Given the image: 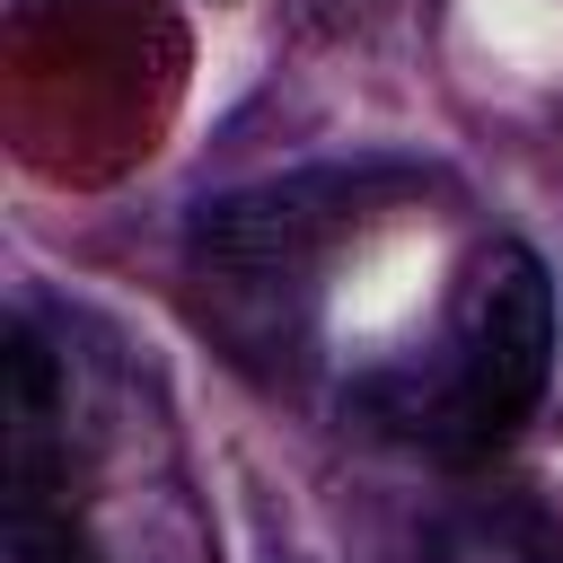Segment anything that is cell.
<instances>
[{
	"label": "cell",
	"mask_w": 563,
	"mask_h": 563,
	"mask_svg": "<svg viewBox=\"0 0 563 563\" xmlns=\"http://www.w3.org/2000/svg\"><path fill=\"white\" fill-rule=\"evenodd\" d=\"M378 176H290L264 194H229L194 229L202 317L238 343V361H299L317 290L334 255L361 238Z\"/></svg>",
	"instance_id": "2"
},
{
	"label": "cell",
	"mask_w": 563,
	"mask_h": 563,
	"mask_svg": "<svg viewBox=\"0 0 563 563\" xmlns=\"http://www.w3.org/2000/svg\"><path fill=\"white\" fill-rule=\"evenodd\" d=\"M545 369H554V282L519 238H484L457 264L449 299L431 308L422 343L378 361L343 396V413L396 449L475 466L528 422Z\"/></svg>",
	"instance_id": "1"
},
{
	"label": "cell",
	"mask_w": 563,
	"mask_h": 563,
	"mask_svg": "<svg viewBox=\"0 0 563 563\" xmlns=\"http://www.w3.org/2000/svg\"><path fill=\"white\" fill-rule=\"evenodd\" d=\"M422 563H563V528L537 493H457L431 537H422Z\"/></svg>",
	"instance_id": "3"
}]
</instances>
